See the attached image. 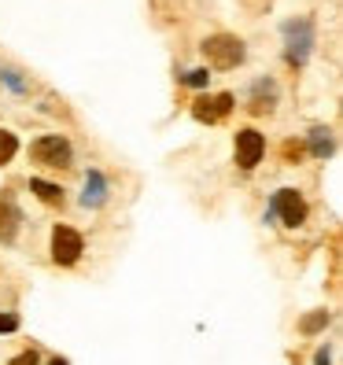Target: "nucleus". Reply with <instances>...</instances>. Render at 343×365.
I'll return each instance as SVG.
<instances>
[{"instance_id": "nucleus-14", "label": "nucleus", "mask_w": 343, "mask_h": 365, "mask_svg": "<svg viewBox=\"0 0 343 365\" xmlns=\"http://www.w3.org/2000/svg\"><path fill=\"white\" fill-rule=\"evenodd\" d=\"M181 81H185V85H192V89H207L210 74H207V71H188V74H181Z\"/></svg>"}, {"instance_id": "nucleus-13", "label": "nucleus", "mask_w": 343, "mask_h": 365, "mask_svg": "<svg viewBox=\"0 0 343 365\" xmlns=\"http://www.w3.org/2000/svg\"><path fill=\"white\" fill-rule=\"evenodd\" d=\"M15 152H19V140H15V133L0 130V166L11 163V159H15Z\"/></svg>"}, {"instance_id": "nucleus-12", "label": "nucleus", "mask_w": 343, "mask_h": 365, "mask_svg": "<svg viewBox=\"0 0 343 365\" xmlns=\"http://www.w3.org/2000/svg\"><path fill=\"white\" fill-rule=\"evenodd\" d=\"M325 325H329V310H317V314H310V317H303V321H299V329H303L307 336L321 332Z\"/></svg>"}, {"instance_id": "nucleus-9", "label": "nucleus", "mask_w": 343, "mask_h": 365, "mask_svg": "<svg viewBox=\"0 0 343 365\" xmlns=\"http://www.w3.org/2000/svg\"><path fill=\"white\" fill-rule=\"evenodd\" d=\"M81 203L85 207H103L107 203V178L100 174V170H89V174H85V192H81Z\"/></svg>"}, {"instance_id": "nucleus-6", "label": "nucleus", "mask_w": 343, "mask_h": 365, "mask_svg": "<svg viewBox=\"0 0 343 365\" xmlns=\"http://www.w3.org/2000/svg\"><path fill=\"white\" fill-rule=\"evenodd\" d=\"M262 152H266V140L259 130H240L237 133V166L240 170H255L262 163Z\"/></svg>"}, {"instance_id": "nucleus-16", "label": "nucleus", "mask_w": 343, "mask_h": 365, "mask_svg": "<svg viewBox=\"0 0 343 365\" xmlns=\"http://www.w3.org/2000/svg\"><path fill=\"white\" fill-rule=\"evenodd\" d=\"M0 74H4V81L11 85V89H15V93H23V89H26V85H23V81H19V78H15V71H0Z\"/></svg>"}, {"instance_id": "nucleus-18", "label": "nucleus", "mask_w": 343, "mask_h": 365, "mask_svg": "<svg viewBox=\"0 0 343 365\" xmlns=\"http://www.w3.org/2000/svg\"><path fill=\"white\" fill-rule=\"evenodd\" d=\"M11 365H37V354H34V351H26V354H19Z\"/></svg>"}, {"instance_id": "nucleus-15", "label": "nucleus", "mask_w": 343, "mask_h": 365, "mask_svg": "<svg viewBox=\"0 0 343 365\" xmlns=\"http://www.w3.org/2000/svg\"><path fill=\"white\" fill-rule=\"evenodd\" d=\"M19 329V314H0V332H15Z\"/></svg>"}, {"instance_id": "nucleus-7", "label": "nucleus", "mask_w": 343, "mask_h": 365, "mask_svg": "<svg viewBox=\"0 0 343 365\" xmlns=\"http://www.w3.org/2000/svg\"><path fill=\"white\" fill-rule=\"evenodd\" d=\"M232 111V93H222V96H203L196 100V107H192V115H196L200 122H218Z\"/></svg>"}, {"instance_id": "nucleus-17", "label": "nucleus", "mask_w": 343, "mask_h": 365, "mask_svg": "<svg viewBox=\"0 0 343 365\" xmlns=\"http://www.w3.org/2000/svg\"><path fill=\"white\" fill-rule=\"evenodd\" d=\"M314 365H332V351H329V347H321L317 358H314Z\"/></svg>"}, {"instance_id": "nucleus-10", "label": "nucleus", "mask_w": 343, "mask_h": 365, "mask_svg": "<svg viewBox=\"0 0 343 365\" xmlns=\"http://www.w3.org/2000/svg\"><path fill=\"white\" fill-rule=\"evenodd\" d=\"M310 152L317 159H329L336 152V140H332V130H325V125H317V130H310Z\"/></svg>"}, {"instance_id": "nucleus-3", "label": "nucleus", "mask_w": 343, "mask_h": 365, "mask_svg": "<svg viewBox=\"0 0 343 365\" xmlns=\"http://www.w3.org/2000/svg\"><path fill=\"white\" fill-rule=\"evenodd\" d=\"M30 155H34V163H41V166H56V170H59V166H71V163H74V148H71L67 137L52 133V137L34 140Z\"/></svg>"}, {"instance_id": "nucleus-1", "label": "nucleus", "mask_w": 343, "mask_h": 365, "mask_svg": "<svg viewBox=\"0 0 343 365\" xmlns=\"http://www.w3.org/2000/svg\"><path fill=\"white\" fill-rule=\"evenodd\" d=\"M203 56L214 71H232V67H240L247 48H244V41L240 37H229V34H218V37H207L203 41Z\"/></svg>"}, {"instance_id": "nucleus-19", "label": "nucleus", "mask_w": 343, "mask_h": 365, "mask_svg": "<svg viewBox=\"0 0 343 365\" xmlns=\"http://www.w3.org/2000/svg\"><path fill=\"white\" fill-rule=\"evenodd\" d=\"M48 365H71V361H67V358H52Z\"/></svg>"}, {"instance_id": "nucleus-11", "label": "nucleus", "mask_w": 343, "mask_h": 365, "mask_svg": "<svg viewBox=\"0 0 343 365\" xmlns=\"http://www.w3.org/2000/svg\"><path fill=\"white\" fill-rule=\"evenodd\" d=\"M30 188L37 192V200H45V203H63V188H59V185H52V181L34 178V181H30Z\"/></svg>"}, {"instance_id": "nucleus-2", "label": "nucleus", "mask_w": 343, "mask_h": 365, "mask_svg": "<svg viewBox=\"0 0 343 365\" xmlns=\"http://www.w3.org/2000/svg\"><path fill=\"white\" fill-rule=\"evenodd\" d=\"M314 52V23L310 19H292L285 23V56L292 67H303Z\"/></svg>"}, {"instance_id": "nucleus-8", "label": "nucleus", "mask_w": 343, "mask_h": 365, "mask_svg": "<svg viewBox=\"0 0 343 365\" xmlns=\"http://www.w3.org/2000/svg\"><path fill=\"white\" fill-rule=\"evenodd\" d=\"M19 222H23V210L15 207L11 196H0V244H15Z\"/></svg>"}, {"instance_id": "nucleus-4", "label": "nucleus", "mask_w": 343, "mask_h": 365, "mask_svg": "<svg viewBox=\"0 0 343 365\" xmlns=\"http://www.w3.org/2000/svg\"><path fill=\"white\" fill-rule=\"evenodd\" d=\"M266 218H281L288 229H295V225H303L307 222V200L299 196L295 188H281L273 196V203H270V214Z\"/></svg>"}, {"instance_id": "nucleus-5", "label": "nucleus", "mask_w": 343, "mask_h": 365, "mask_svg": "<svg viewBox=\"0 0 343 365\" xmlns=\"http://www.w3.org/2000/svg\"><path fill=\"white\" fill-rule=\"evenodd\" d=\"M81 251H85V240H81L78 229H71V225H56L52 229V259L59 266H74L81 259Z\"/></svg>"}]
</instances>
